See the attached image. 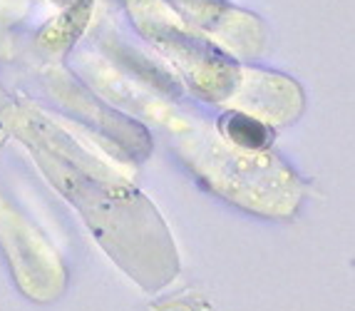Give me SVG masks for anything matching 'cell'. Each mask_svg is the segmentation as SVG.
Here are the masks:
<instances>
[{
  "instance_id": "cell-1",
  "label": "cell",
  "mask_w": 355,
  "mask_h": 311,
  "mask_svg": "<svg viewBox=\"0 0 355 311\" xmlns=\"http://www.w3.org/2000/svg\"><path fill=\"white\" fill-rule=\"evenodd\" d=\"M62 8V15L53 23V33L58 40H70L83 31L85 20L92 10V0H53Z\"/></svg>"
},
{
  "instance_id": "cell-2",
  "label": "cell",
  "mask_w": 355,
  "mask_h": 311,
  "mask_svg": "<svg viewBox=\"0 0 355 311\" xmlns=\"http://www.w3.org/2000/svg\"><path fill=\"white\" fill-rule=\"evenodd\" d=\"M226 130H229L231 140L243 144V147H263L268 140L266 127L254 122L251 117H246V115H231Z\"/></svg>"
}]
</instances>
